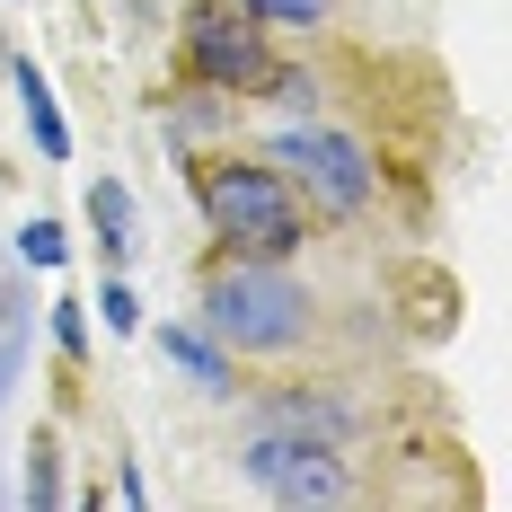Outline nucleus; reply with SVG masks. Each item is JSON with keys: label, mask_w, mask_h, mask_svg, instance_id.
<instances>
[{"label": "nucleus", "mask_w": 512, "mask_h": 512, "mask_svg": "<svg viewBox=\"0 0 512 512\" xmlns=\"http://www.w3.org/2000/svg\"><path fill=\"white\" fill-rule=\"evenodd\" d=\"M9 80H18V98H27V133H36V151H45V159H71V124H62V106H53L45 71L18 53V71H9Z\"/></svg>", "instance_id": "obj_6"}, {"label": "nucleus", "mask_w": 512, "mask_h": 512, "mask_svg": "<svg viewBox=\"0 0 512 512\" xmlns=\"http://www.w3.org/2000/svg\"><path fill=\"white\" fill-rule=\"evenodd\" d=\"M98 309H106V327H115V336H133V327H142V301H133L124 283H106V292H98Z\"/></svg>", "instance_id": "obj_12"}, {"label": "nucleus", "mask_w": 512, "mask_h": 512, "mask_svg": "<svg viewBox=\"0 0 512 512\" xmlns=\"http://www.w3.org/2000/svg\"><path fill=\"white\" fill-rule=\"evenodd\" d=\"M204 327L239 354H274L309 327V292L283 274V256H239L204 283Z\"/></svg>", "instance_id": "obj_2"}, {"label": "nucleus", "mask_w": 512, "mask_h": 512, "mask_svg": "<svg viewBox=\"0 0 512 512\" xmlns=\"http://www.w3.org/2000/svg\"><path fill=\"white\" fill-rule=\"evenodd\" d=\"M204 221L230 256H301V195L283 168H256V159H221L204 168Z\"/></svg>", "instance_id": "obj_1"}, {"label": "nucleus", "mask_w": 512, "mask_h": 512, "mask_svg": "<svg viewBox=\"0 0 512 512\" xmlns=\"http://www.w3.org/2000/svg\"><path fill=\"white\" fill-rule=\"evenodd\" d=\"M18 256H27V265H62V256H71L62 221H27V230H18Z\"/></svg>", "instance_id": "obj_10"}, {"label": "nucleus", "mask_w": 512, "mask_h": 512, "mask_svg": "<svg viewBox=\"0 0 512 512\" xmlns=\"http://www.w3.org/2000/svg\"><path fill=\"white\" fill-rule=\"evenodd\" d=\"M0 327H9V283H0Z\"/></svg>", "instance_id": "obj_13"}, {"label": "nucleus", "mask_w": 512, "mask_h": 512, "mask_svg": "<svg viewBox=\"0 0 512 512\" xmlns=\"http://www.w3.org/2000/svg\"><path fill=\"white\" fill-rule=\"evenodd\" d=\"M168 362H186L204 389H230V354H221L212 336H195V327H168Z\"/></svg>", "instance_id": "obj_8"}, {"label": "nucleus", "mask_w": 512, "mask_h": 512, "mask_svg": "<svg viewBox=\"0 0 512 512\" xmlns=\"http://www.w3.org/2000/svg\"><path fill=\"white\" fill-rule=\"evenodd\" d=\"M248 477L274 495V504H345L354 495V477L336 460V442H318V433H292V424H265L248 442Z\"/></svg>", "instance_id": "obj_3"}, {"label": "nucleus", "mask_w": 512, "mask_h": 512, "mask_svg": "<svg viewBox=\"0 0 512 512\" xmlns=\"http://www.w3.org/2000/svg\"><path fill=\"white\" fill-rule=\"evenodd\" d=\"M239 9H248L256 27H318L327 18V0H239Z\"/></svg>", "instance_id": "obj_9"}, {"label": "nucleus", "mask_w": 512, "mask_h": 512, "mask_svg": "<svg viewBox=\"0 0 512 512\" xmlns=\"http://www.w3.org/2000/svg\"><path fill=\"white\" fill-rule=\"evenodd\" d=\"M89 221H98V248L106 256H133V195H124L115 177L89 186Z\"/></svg>", "instance_id": "obj_7"}, {"label": "nucleus", "mask_w": 512, "mask_h": 512, "mask_svg": "<svg viewBox=\"0 0 512 512\" xmlns=\"http://www.w3.org/2000/svg\"><path fill=\"white\" fill-rule=\"evenodd\" d=\"M274 159L292 168V186H309V204H327V212H362L371 204V159H362V142L327 133V124H292V133L274 142Z\"/></svg>", "instance_id": "obj_5"}, {"label": "nucleus", "mask_w": 512, "mask_h": 512, "mask_svg": "<svg viewBox=\"0 0 512 512\" xmlns=\"http://www.w3.org/2000/svg\"><path fill=\"white\" fill-rule=\"evenodd\" d=\"M53 345L62 354H89V309L80 301H53Z\"/></svg>", "instance_id": "obj_11"}, {"label": "nucleus", "mask_w": 512, "mask_h": 512, "mask_svg": "<svg viewBox=\"0 0 512 512\" xmlns=\"http://www.w3.org/2000/svg\"><path fill=\"white\" fill-rule=\"evenodd\" d=\"M186 71L221 98H248V89H265L274 62H265V36H256L248 9H195L186 18Z\"/></svg>", "instance_id": "obj_4"}]
</instances>
